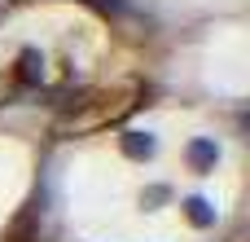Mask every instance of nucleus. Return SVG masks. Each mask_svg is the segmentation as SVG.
<instances>
[{
    "label": "nucleus",
    "mask_w": 250,
    "mask_h": 242,
    "mask_svg": "<svg viewBox=\"0 0 250 242\" xmlns=\"http://www.w3.org/2000/svg\"><path fill=\"white\" fill-rule=\"evenodd\" d=\"M119 145H123V154H127V159H136V163H145V159H154V154H158V137H154V132H141V128L123 132V137H119Z\"/></svg>",
    "instance_id": "1"
},
{
    "label": "nucleus",
    "mask_w": 250,
    "mask_h": 242,
    "mask_svg": "<svg viewBox=\"0 0 250 242\" xmlns=\"http://www.w3.org/2000/svg\"><path fill=\"white\" fill-rule=\"evenodd\" d=\"M185 159H189V168H193V172H211V168L220 163V145H215L211 137H198V141H189Z\"/></svg>",
    "instance_id": "2"
},
{
    "label": "nucleus",
    "mask_w": 250,
    "mask_h": 242,
    "mask_svg": "<svg viewBox=\"0 0 250 242\" xmlns=\"http://www.w3.org/2000/svg\"><path fill=\"white\" fill-rule=\"evenodd\" d=\"M18 79H22V84H40V79H44V57H40L35 48H22V57H18Z\"/></svg>",
    "instance_id": "3"
},
{
    "label": "nucleus",
    "mask_w": 250,
    "mask_h": 242,
    "mask_svg": "<svg viewBox=\"0 0 250 242\" xmlns=\"http://www.w3.org/2000/svg\"><path fill=\"white\" fill-rule=\"evenodd\" d=\"M185 216H189V225H198V229H211L215 225V207L207 203V198H185Z\"/></svg>",
    "instance_id": "4"
},
{
    "label": "nucleus",
    "mask_w": 250,
    "mask_h": 242,
    "mask_svg": "<svg viewBox=\"0 0 250 242\" xmlns=\"http://www.w3.org/2000/svg\"><path fill=\"white\" fill-rule=\"evenodd\" d=\"M167 198V190L163 185H154V190H145V207H154V203H163Z\"/></svg>",
    "instance_id": "5"
},
{
    "label": "nucleus",
    "mask_w": 250,
    "mask_h": 242,
    "mask_svg": "<svg viewBox=\"0 0 250 242\" xmlns=\"http://www.w3.org/2000/svg\"><path fill=\"white\" fill-rule=\"evenodd\" d=\"M92 4H97V9H114V13L127 9V0H92Z\"/></svg>",
    "instance_id": "6"
}]
</instances>
